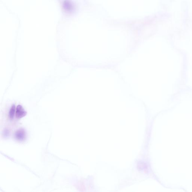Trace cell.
I'll return each instance as SVG.
<instances>
[{
	"instance_id": "cell-1",
	"label": "cell",
	"mask_w": 192,
	"mask_h": 192,
	"mask_svg": "<svg viewBox=\"0 0 192 192\" xmlns=\"http://www.w3.org/2000/svg\"><path fill=\"white\" fill-rule=\"evenodd\" d=\"M26 135L25 130L23 129L18 130L15 134V139L19 141L25 140L26 139Z\"/></svg>"
},
{
	"instance_id": "cell-2",
	"label": "cell",
	"mask_w": 192,
	"mask_h": 192,
	"mask_svg": "<svg viewBox=\"0 0 192 192\" xmlns=\"http://www.w3.org/2000/svg\"><path fill=\"white\" fill-rule=\"evenodd\" d=\"M15 114L16 118L20 119L25 117L26 115V112L23 109L22 106L19 105L16 108Z\"/></svg>"
},
{
	"instance_id": "cell-3",
	"label": "cell",
	"mask_w": 192,
	"mask_h": 192,
	"mask_svg": "<svg viewBox=\"0 0 192 192\" xmlns=\"http://www.w3.org/2000/svg\"><path fill=\"white\" fill-rule=\"evenodd\" d=\"M16 107L14 105H13L11 108L10 112H9V116L10 119H12L13 118L14 116L16 114Z\"/></svg>"
}]
</instances>
